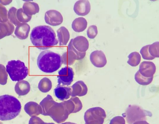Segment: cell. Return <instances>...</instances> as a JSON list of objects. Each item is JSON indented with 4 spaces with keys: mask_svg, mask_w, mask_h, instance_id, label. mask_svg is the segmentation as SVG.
Here are the masks:
<instances>
[{
    "mask_svg": "<svg viewBox=\"0 0 159 124\" xmlns=\"http://www.w3.org/2000/svg\"><path fill=\"white\" fill-rule=\"evenodd\" d=\"M25 112L30 116H36L42 113L41 107L38 103L34 101H30L26 103L24 107Z\"/></svg>",
    "mask_w": 159,
    "mask_h": 124,
    "instance_id": "18",
    "label": "cell"
},
{
    "mask_svg": "<svg viewBox=\"0 0 159 124\" xmlns=\"http://www.w3.org/2000/svg\"><path fill=\"white\" fill-rule=\"evenodd\" d=\"M5 37L2 34L0 31V39L4 38Z\"/></svg>",
    "mask_w": 159,
    "mask_h": 124,
    "instance_id": "41",
    "label": "cell"
},
{
    "mask_svg": "<svg viewBox=\"0 0 159 124\" xmlns=\"http://www.w3.org/2000/svg\"><path fill=\"white\" fill-rule=\"evenodd\" d=\"M73 39H71L69 43L67 52L69 56L74 60H81L85 56L86 52L82 53L77 51L72 44Z\"/></svg>",
    "mask_w": 159,
    "mask_h": 124,
    "instance_id": "21",
    "label": "cell"
},
{
    "mask_svg": "<svg viewBox=\"0 0 159 124\" xmlns=\"http://www.w3.org/2000/svg\"><path fill=\"white\" fill-rule=\"evenodd\" d=\"M44 20L47 24L52 26H57L62 23L63 17L59 11L55 10H50L45 12Z\"/></svg>",
    "mask_w": 159,
    "mask_h": 124,
    "instance_id": "9",
    "label": "cell"
},
{
    "mask_svg": "<svg viewBox=\"0 0 159 124\" xmlns=\"http://www.w3.org/2000/svg\"><path fill=\"white\" fill-rule=\"evenodd\" d=\"M30 30V25L26 23H20L16 26L14 34L17 38L21 40L27 38Z\"/></svg>",
    "mask_w": 159,
    "mask_h": 124,
    "instance_id": "17",
    "label": "cell"
},
{
    "mask_svg": "<svg viewBox=\"0 0 159 124\" xmlns=\"http://www.w3.org/2000/svg\"><path fill=\"white\" fill-rule=\"evenodd\" d=\"M6 69L13 81H19L25 78L28 74V69L25 63L20 60L9 61Z\"/></svg>",
    "mask_w": 159,
    "mask_h": 124,
    "instance_id": "4",
    "label": "cell"
},
{
    "mask_svg": "<svg viewBox=\"0 0 159 124\" xmlns=\"http://www.w3.org/2000/svg\"><path fill=\"white\" fill-rule=\"evenodd\" d=\"M109 124H125V120L123 117L117 116L111 120Z\"/></svg>",
    "mask_w": 159,
    "mask_h": 124,
    "instance_id": "37",
    "label": "cell"
},
{
    "mask_svg": "<svg viewBox=\"0 0 159 124\" xmlns=\"http://www.w3.org/2000/svg\"><path fill=\"white\" fill-rule=\"evenodd\" d=\"M61 124H76L75 123L70 122H66Z\"/></svg>",
    "mask_w": 159,
    "mask_h": 124,
    "instance_id": "42",
    "label": "cell"
},
{
    "mask_svg": "<svg viewBox=\"0 0 159 124\" xmlns=\"http://www.w3.org/2000/svg\"><path fill=\"white\" fill-rule=\"evenodd\" d=\"M62 64L61 56L48 50L42 51L37 59V64L42 72L51 73L58 70Z\"/></svg>",
    "mask_w": 159,
    "mask_h": 124,
    "instance_id": "3",
    "label": "cell"
},
{
    "mask_svg": "<svg viewBox=\"0 0 159 124\" xmlns=\"http://www.w3.org/2000/svg\"><path fill=\"white\" fill-rule=\"evenodd\" d=\"M148 52L151 55L155 57H159V42H156L149 45L148 48Z\"/></svg>",
    "mask_w": 159,
    "mask_h": 124,
    "instance_id": "31",
    "label": "cell"
},
{
    "mask_svg": "<svg viewBox=\"0 0 159 124\" xmlns=\"http://www.w3.org/2000/svg\"><path fill=\"white\" fill-rule=\"evenodd\" d=\"M56 102L51 95H48L39 103L42 110L41 114L48 116L49 110Z\"/></svg>",
    "mask_w": 159,
    "mask_h": 124,
    "instance_id": "19",
    "label": "cell"
},
{
    "mask_svg": "<svg viewBox=\"0 0 159 124\" xmlns=\"http://www.w3.org/2000/svg\"><path fill=\"white\" fill-rule=\"evenodd\" d=\"M90 59L93 64L98 68L103 67L107 63L104 53L100 50H96L92 52L90 55Z\"/></svg>",
    "mask_w": 159,
    "mask_h": 124,
    "instance_id": "11",
    "label": "cell"
},
{
    "mask_svg": "<svg viewBox=\"0 0 159 124\" xmlns=\"http://www.w3.org/2000/svg\"><path fill=\"white\" fill-rule=\"evenodd\" d=\"M30 39L34 46L41 50L51 48L56 45L58 42L53 29L46 25L34 28L30 33Z\"/></svg>",
    "mask_w": 159,
    "mask_h": 124,
    "instance_id": "1",
    "label": "cell"
},
{
    "mask_svg": "<svg viewBox=\"0 0 159 124\" xmlns=\"http://www.w3.org/2000/svg\"><path fill=\"white\" fill-rule=\"evenodd\" d=\"M29 124H44V122L39 117L34 116L30 118Z\"/></svg>",
    "mask_w": 159,
    "mask_h": 124,
    "instance_id": "38",
    "label": "cell"
},
{
    "mask_svg": "<svg viewBox=\"0 0 159 124\" xmlns=\"http://www.w3.org/2000/svg\"><path fill=\"white\" fill-rule=\"evenodd\" d=\"M8 74L6 68L2 64H0V84L5 85L7 82Z\"/></svg>",
    "mask_w": 159,
    "mask_h": 124,
    "instance_id": "32",
    "label": "cell"
},
{
    "mask_svg": "<svg viewBox=\"0 0 159 124\" xmlns=\"http://www.w3.org/2000/svg\"><path fill=\"white\" fill-rule=\"evenodd\" d=\"M72 44L78 51L85 52L89 47V43L87 39L82 36H78L73 39Z\"/></svg>",
    "mask_w": 159,
    "mask_h": 124,
    "instance_id": "15",
    "label": "cell"
},
{
    "mask_svg": "<svg viewBox=\"0 0 159 124\" xmlns=\"http://www.w3.org/2000/svg\"><path fill=\"white\" fill-rule=\"evenodd\" d=\"M61 57L62 63L65 65H71L73 64L75 61L69 56L67 51L63 53Z\"/></svg>",
    "mask_w": 159,
    "mask_h": 124,
    "instance_id": "36",
    "label": "cell"
},
{
    "mask_svg": "<svg viewBox=\"0 0 159 124\" xmlns=\"http://www.w3.org/2000/svg\"><path fill=\"white\" fill-rule=\"evenodd\" d=\"M16 16L18 20L21 23H26L31 20L32 16L26 14L23 11L22 8L17 10Z\"/></svg>",
    "mask_w": 159,
    "mask_h": 124,
    "instance_id": "29",
    "label": "cell"
},
{
    "mask_svg": "<svg viewBox=\"0 0 159 124\" xmlns=\"http://www.w3.org/2000/svg\"><path fill=\"white\" fill-rule=\"evenodd\" d=\"M122 115L128 124H132L137 121L146 120V116L151 117L152 113L137 105H129Z\"/></svg>",
    "mask_w": 159,
    "mask_h": 124,
    "instance_id": "5",
    "label": "cell"
},
{
    "mask_svg": "<svg viewBox=\"0 0 159 124\" xmlns=\"http://www.w3.org/2000/svg\"><path fill=\"white\" fill-rule=\"evenodd\" d=\"M133 124H149L147 122L144 120L137 121L134 122Z\"/></svg>",
    "mask_w": 159,
    "mask_h": 124,
    "instance_id": "40",
    "label": "cell"
},
{
    "mask_svg": "<svg viewBox=\"0 0 159 124\" xmlns=\"http://www.w3.org/2000/svg\"><path fill=\"white\" fill-rule=\"evenodd\" d=\"M149 45L143 46L141 48L140 51L143 58L144 60H152L155 58L151 55L148 52V48Z\"/></svg>",
    "mask_w": 159,
    "mask_h": 124,
    "instance_id": "34",
    "label": "cell"
},
{
    "mask_svg": "<svg viewBox=\"0 0 159 124\" xmlns=\"http://www.w3.org/2000/svg\"><path fill=\"white\" fill-rule=\"evenodd\" d=\"M22 8L26 14L31 16L38 13L39 11L38 4L32 2L27 1L24 2Z\"/></svg>",
    "mask_w": 159,
    "mask_h": 124,
    "instance_id": "23",
    "label": "cell"
},
{
    "mask_svg": "<svg viewBox=\"0 0 159 124\" xmlns=\"http://www.w3.org/2000/svg\"><path fill=\"white\" fill-rule=\"evenodd\" d=\"M20 101L14 96L4 95L0 96V120L13 119L19 114L21 109Z\"/></svg>",
    "mask_w": 159,
    "mask_h": 124,
    "instance_id": "2",
    "label": "cell"
},
{
    "mask_svg": "<svg viewBox=\"0 0 159 124\" xmlns=\"http://www.w3.org/2000/svg\"><path fill=\"white\" fill-rule=\"evenodd\" d=\"M106 117L105 111L102 108H89L84 113L85 124H103Z\"/></svg>",
    "mask_w": 159,
    "mask_h": 124,
    "instance_id": "6",
    "label": "cell"
},
{
    "mask_svg": "<svg viewBox=\"0 0 159 124\" xmlns=\"http://www.w3.org/2000/svg\"><path fill=\"white\" fill-rule=\"evenodd\" d=\"M69 114L80 111L82 108V104L77 97H72L70 99L62 102Z\"/></svg>",
    "mask_w": 159,
    "mask_h": 124,
    "instance_id": "10",
    "label": "cell"
},
{
    "mask_svg": "<svg viewBox=\"0 0 159 124\" xmlns=\"http://www.w3.org/2000/svg\"><path fill=\"white\" fill-rule=\"evenodd\" d=\"M138 71L143 76L149 78L153 76L156 72V67L152 62L143 61L140 64Z\"/></svg>",
    "mask_w": 159,
    "mask_h": 124,
    "instance_id": "12",
    "label": "cell"
},
{
    "mask_svg": "<svg viewBox=\"0 0 159 124\" xmlns=\"http://www.w3.org/2000/svg\"><path fill=\"white\" fill-rule=\"evenodd\" d=\"M55 96L60 100L64 101L70 98L71 94V89L69 86H57L54 89Z\"/></svg>",
    "mask_w": 159,
    "mask_h": 124,
    "instance_id": "16",
    "label": "cell"
},
{
    "mask_svg": "<svg viewBox=\"0 0 159 124\" xmlns=\"http://www.w3.org/2000/svg\"><path fill=\"white\" fill-rule=\"evenodd\" d=\"M73 9L76 14L79 16L87 15L90 11V2L88 0H78L75 3Z\"/></svg>",
    "mask_w": 159,
    "mask_h": 124,
    "instance_id": "13",
    "label": "cell"
},
{
    "mask_svg": "<svg viewBox=\"0 0 159 124\" xmlns=\"http://www.w3.org/2000/svg\"><path fill=\"white\" fill-rule=\"evenodd\" d=\"M8 20L7 10L5 7L0 4V23H5Z\"/></svg>",
    "mask_w": 159,
    "mask_h": 124,
    "instance_id": "33",
    "label": "cell"
},
{
    "mask_svg": "<svg viewBox=\"0 0 159 124\" xmlns=\"http://www.w3.org/2000/svg\"><path fill=\"white\" fill-rule=\"evenodd\" d=\"M12 0H0V4L2 5H7L10 4Z\"/></svg>",
    "mask_w": 159,
    "mask_h": 124,
    "instance_id": "39",
    "label": "cell"
},
{
    "mask_svg": "<svg viewBox=\"0 0 159 124\" xmlns=\"http://www.w3.org/2000/svg\"><path fill=\"white\" fill-rule=\"evenodd\" d=\"M87 26V22L85 18L79 17L75 19L73 21L71 27L75 32H81L84 30Z\"/></svg>",
    "mask_w": 159,
    "mask_h": 124,
    "instance_id": "24",
    "label": "cell"
},
{
    "mask_svg": "<svg viewBox=\"0 0 159 124\" xmlns=\"http://www.w3.org/2000/svg\"><path fill=\"white\" fill-rule=\"evenodd\" d=\"M17 9L14 7H11L8 12V20L13 24L16 26L20 23L17 20L16 16Z\"/></svg>",
    "mask_w": 159,
    "mask_h": 124,
    "instance_id": "30",
    "label": "cell"
},
{
    "mask_svg": "<svg viewBox=\"0 0 159 124\" xmlns=\"http://www.w3.org/2000/svg\"><path fill=\"white\" fill-rule=\"evenodd\" d=\"M14 29V25L9 20L5 23H0V31L5 37L11 35Z\"/></svg>",
    "mask_w": 159,
    "mask_h": 124,
    "instance_id": "25",
    "label": "cell"
},
{
    "mask_svg": "<svg viewBox=\"0 0 159 124\" xmlns=\"http://www.w3.org/2000/svg\"><path fill=\"white\" fill-rule=\"evenodd\" d=\"M57 86H63L70 85L73 82L74 73L73 69L70 67L66 66L62 68L58 72Z\"/></svg>",
    "mask_w": 159,
    "mask_h": 124,
    "instance_id": "8",
    "label": "cell"
},
{
    "mask_svg": "<svg viewBox=\"0 0 159 124\" xmlns=\"http://www.w3.org/2000/svg\"><path fill=\"white\" fill-rule=\"evenodd\" d=\"M153 76L147 78L142 76L139 72L137 71L135 73L134 76V79L136 82L139 84L143 85H148L150 84L152 81Z\"/></svg>",
    "mask_w": 159,
    "mask_h": 124,
    "instance_id": "27",
    "label": "cell"
},
{
    "mask_svg": "<svg viewBox=\"0 0 159 124\" xmlns=\"http://www.w3.org/2000/svg\"><path fill=\"white\" fill-rule=\"evenodd\" d=\"M72 97L82 96L85 95L88 92L87 86L82 81H79L71 86Z\"/></svg>",
    "mask_w": 159,
    "mask_h": 124,
    "instance_id": "14",
    "label": "cell"
},
{
    "mask_svg": "<svg viewBox=\"0 0 159 124\" xmlns=\"http://www.w3.org/2000/svg\"><path fill=\"white\" fill-rule=\"evenodd\" d=\"M69 115L68 110L62 102H56L50 109L48 113V116L59 123L65 121Z\"/></svg>",
    "mask_w": 159,
    "mask_h": 124,
    "instance_id": "7",
    "label": "cell"
},
{
    "mask_svg": "<svg viewBox=\"0 0 159 124\" xmlns=\"http://www.w3.org/2000/svg\"><path fill=\"white\" fill-rule=\"evenodd\" d=\"M57 33L59 45H66L70 38V33L68 29L65 27L61 26L57 30Z\"/></svg>",
    "mask_w": 159,
    "mask_h": 124,
    "instance_id": "22",
    "label": "cell"
},
{
    "mask_svg": "<svg viewBox=\"0 0 159 124\" xmlns=\"http://www.w3.org/2000/svg\"><path fill=\"white\" fill-rule=\"evenodd\" d=\"M52 82L50 79L46 77L42 78L39 81L38 88L39 90L43 93H47L52 89Z\"/></svg>",
    "mask_w": 159,
    "mask_h": 124,
    "instance_id": "26",
    "label": "cell"
},
{
    "mask_svg": "<svg viewBox=\"0 0 159 124\" xmlns=\"http://www.w3.org/2000/svg\"><path fill=\"white\" fill-rule=\"evenodd\" d=\"M30 86L29 83L25 80L18 82L15 86V90L19 96L27 95L30 91Z\"/></svg>",
    "mask_w": 159,
    "mask_h": 124,
    "instance_id": "20",
    "label": "cell"
},
{
    "mask_svg": "<svg viewBox=\"0 0 159 124\" xmlns=\"http://www.w3.org/2000/svg\"><path fill=\"white\" fill-rule=\"evenodd\" d=\"M129 60L127 63L130 66L135 67L140 63L141 57L138 52L134 51L130 53L128 56Z\"/></svg>",
    "mask_w": 159,
    "mask_h": 124,
    "instance_id": "28",
    "label": "cell"
},
{
    "mask_svg": "<svg viewBox=\"0 0 159 124\" xmlns=\"http://www.w3.org/2000/svg\"><path fill=\"white\" fill-rule=\"evenodd\" d=\"M97 28L95 25L90 26L88 28L87 34L89 38L90 39L94 38L98 34Z\"/></svg>",
    "mask_w": 159,
    "mask_h": 124,
    "instance_id": "35",
    "label": "cell"
}]
</instances>
